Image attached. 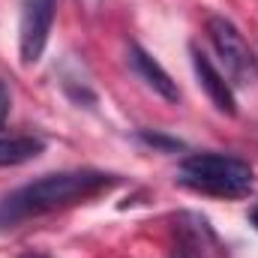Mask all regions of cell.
<instances>
[{
  "mask_svg": "<svg viewBox=\"0 0 258 258\" xmlns=\"http://www.w3.org/2000/svg\"><path fill=\"white\" fill-rule=\"evenodd\" d=\"M57 0H24L21 6V24H18V54L21 63H36L48 45V33L54 24Z\"/></svg>",
  "mask_w": 258,
  "mask_h": 258,
  "instance_id": "obj_4",
  "label": "cell"
},
{
  "mask_svg": "<svg viewBox=\"0 0 258 258\" xmlns=\"http://www.w3.org/2000/svg\"><path fill=\"white\" fill-rule=\"evenodd\" d=\"M9 105H12V96H9V87L0 81V126L6 123V117H9Z\"/></svg>",
  "mask_w": 258,
  "mask_h": 258,
  "instance_id": "obj_9",
  "label": "cell"
},
{
  "mask_svg": "<svg viewBox=\"0 0 258 258\" xmlns=\"http://www.w3.org/2000/svg\"><path fill=\"white\" fill-rule=\"evenodd\" d=\"M129 66H132L135 75H138L150 90H156L162 99H168V102H177V99H180V90H177V84L171 81V75L156 63L141 45H129Z\"/></svg>",
  "mask_w": 258,
  "mask_h": 258,
  "instance_id": "obj_6",
  "label": "cell"
},
{
  "mask_svg": "<svg viewBox=\"0 0 258 258\" xmlns=\"http://www.w3.org/2000/svg\"><path fill=\"white\" fill-rule=\"evenodd\" d=\"M207 33L210 42L219 54V60L225 63V72L237 81V84H255L258 81V60L252 48L246 45L243 33L222 15H213L207 21Z\"/></svg>",
  "mask_w": 258,
  "mask_h": 258,
  "instance_id": "obj_3",
  "label": "cell"
},
{
  "mask_svg": "<svg viewBox=\"0 0 258 258\" xmlns=\"http://www.w3.org/2000/svg\"><path fill=\"white\" fill-rule=\"evenodd\" d=\"M192 66H195V75H198V81H201V87H204V93L210 96V102L222 111V114H237V102H234V90H231V84L225 81V75L216 69V66L210 63V57L204 54V51H198L192 45Z\"/></svg>",
  "mask_w": 258,
  "mask_h": 258,
  "instance_id": "obj_5",
  "label": "cell"
},
{
  "mask_svg": "<svg viewBox=\"0 0 258 258\" xmlns=\"http://www.w3.org/2000/svg\"><path fill=\"white\" fill-rule=\"evenodd\" d=\"M45 150L42 138L33 135H0V168L3 165H21L36 159Z\"/></svg>",
  "mask_w": 258,
  "mask_h": 258,
  "instance_id": "obj_7",
  "label": "cell"
},
{
  "mask_svg": "<svg viewBox=\"0 0 258 258\" xmlns=\"http://www.w3.org/2000/svg\"><path fill=\"white\" fill-rule=\"evenodd\" d=\"M108 186H114V174L105 171H60V174H45L21 189H15L12 195H6L0 201V228H15L33 216L60 210L69 204L96 198L99 192H105Z\"/></svg>",
  "mask_w": 258,
  "mask_h": 258,
  "instance_id": "obj_1",
  "label": "cell"
},
{
  "mask_svg": "<svg viewBox=\"0 0 258 258\" xmlns=\"http://www.w3.org/2000/svg\"><path fill=\"white\" fill-rule=\"evenodd\" d=\"M177 183L216 198H246L252 192V168L237 156L192 153L180 162Z\"/></svg>",
  "mask_w": 258,
  "mask_h": 258,
  "instance_id": "obj_2",
  "label": "cell"
},
{
  "mask_svg": "<svg viewBox=\"0 0 258 258\" xmlns=\"http://www.w3.org/2000/svg\"><path fill=\"white\" fill-rule=\"evenodd\" d=\"M144 144H150V147H165V150H174V147H180V141H174V138H165V135H156V132H141L138 135Z\"/></svg>",
  "mask_w": 258,
  "mask_h": 258,
  "instance_id": "obj_8",
  "label": "cell"
},
{
  "mask_svg": "<svg viewBox=\"0 0 258 258\" xmlns=\"http://www.w3.org/2000/svg\"><path fill=\"white\" fill-rule=\"evenodd\" d=\"M249 219H252V225H255V228H258V204H255V207H252V210H249Z\"/></svg>",
  "mask_w": 258,
  "mask_h": 258,
  "instance_id": "obj_10",
  "label": "cell"
}]
</instances>
